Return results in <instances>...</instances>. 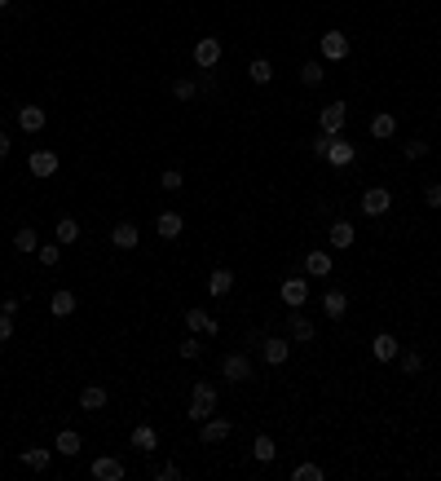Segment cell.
Returning <instances> with one entry per match:
<instances>
[{"mask_svg":"<svg viewBox=\"0 0 441 481\" xmlns=\"http://www.w3.org/2000/svg\"><path fill=\"white\" fill-rule=\"evenodd\" d=\"M388 208H393V194H388L384 186H371V190H362V212H366V217H384Z\"/></svg>","mask_w":441,"mask_h":481,"instance_id":"5b68a950","label":"cell"},{"mask_svg":"<svg viewBox=\"0 0 441 481\" xmlns=\"http://www.w3.org/2000/svg\"><path fill=\"white\" fill-rule=\"evenodd\" d=\"M0 9H9V0H0Z\"/></svg>","mask_w":441,"mask_h":481,"instance_id":"bcb514c9","label":"cell"},{"mask_svg":"<svg viewBox=\"0 0 441 481\" xmlns=\"http://www.w3.org/2000/svg\"><path fill=\"white\" fill-rule=\"evenodd\" d=\"M260 358H265L269 367H283V362L291 358V344L279 340V336H265V340H260Z\"/></svg>","mask_w":441,"mask_h":481,"instance_id":"30bf717a","label":"cell"},{"mask_svg":"<svg viewBox=\"0 0 441 481\" xmlns=\"http://www.w3.org/2000/svg\"><path fill=\"white\" fill-rule=\"evenodd\" d=\"M155 230H159V239H177L186 230V217H181V212H159Z\"/></svg>","mask_w":441,"mask_h":481,"instance_id":"2e32d148","label":"cell"},{"mask_svg":"<svg viewBox=\"0 0 441 481\" xmlns=\"http://www.w3.org/2000/svg\"><path fill=\"white\" fill-rule=\"evenodd\" d=\"M291 336H296L300 344H309V340H314V323H309V318H291Z\"/></svg>","mask_w":441,"mask_h":481,"instance_id":"e575fe53","label":"cell"},{"mask_svg":"<svg viewBox=\"0 0 441 481\" xmlns=\"http://www.w3.org/2000/svg\"><path fill=\"white\" fill-rule=\"evenodd\" d=\"M9 146H13V142H9V132H5V128H0V159H5V155H9Z\"/></svg>","mask_w":441,"mask_h":481,"instance_id":"f6af8a7d","label":"cell"},{"mask_svg":"<svg viewBox=\"0 0 441 481\" xmlns=\"http://www.w3.org/2000/svg\"><path fill=\"white\" fill-rule=\"evenodd\" d=\"M353 142H340V137H331V146H326V163H335V168H345V163H353Z\"/></svg>","mask_w":441,"mask_h":481,"instance_id":"e0dca14e","label":"cell"},{"mask_svg":"<svg viewBox=\"0 0 441 481\" xmlns=\"http://www.w3.org/2000/svg\"><path fill=\"white\" fill-rule=\"evenodd\" d=\"M345 309H349V296L340 292V287H331V292L322 296V313H326V318H345Z\"/></svg>","mask_w":441,"mask_h":481,"instance_id":"ac0fdd59","label":"cell"},{"mask_svg":"<svg viewBox=\"0 0 441 481\" xmlns=\"http://www.w3.org/2000/svg\"><path fill=\"white\" fill-rule=\"evenodd\" d=\"M27 168H31V177H53L58 173V155L53 151H31Z\"/></svg>","mask_w":441,"mask_h":481,"instance_id":"5bb4252c","label":"cell"},{"mask_svg":"<svg viewBox=\"0 0 441 481\" xmlns=\"http://www.w3.org/2000/svg\"><path fill=\"white\" fill-rule=\"evenodd\" d=\"M221 375L230 380V385H243V380L252 375V362H248V354H225V358H221Z\"/></svg>","mask_w":441,"mask_h":481,"instance_id":"277c9868","label":"cell"},{"mask_svg":"<svg viewBox=\"0 0 441 481\" xmlns=\"http://www.w3.org/2000/svg\"><path fill=\"white\" fill-rule=\"evenodd\" d=\"M18 459H23V468H31V473H44V468H49V459H53V455H49L44 446H31V451H23Z\"/></svg>","mask_w":441,"mask_h":481,"instance_id":"7402d4cb","label":"cell"},{"mask_svg":"<svg viewBox=\"0 0 441 481\" xmlns=\"http://www.w3.org/2000/svg\"><path fill=\"white\" fill-rule=\"evenodd\" d=\"M199 354H203V349H199V340H194V336H186V340H181V358H186V362H194Z\"/></svg>","mask_w":441,"mask_h":481,"instance_id":"f35d334b","label":"cell"},{"mask_svg":"<svg viewBox=\"0 0 441 481\" xmlns=\"http://www.w3.org/2000/svg\"><path fill=\"white\" fill-rule=\"evenodd\" d=\"M428 155V142H406V159H423Z\"/></svg>","mask_w":441,"mask_h":481,"instance_id":"b9f144b4","label":"cell"},{"mask_svg":"<svg viewBox=\"0 0 441 481\" xmlns=\"http://www.w3.org/2000/svg\"><path fill=\"white\" fill-rule=\"evenodd\" d=\"M274 455H279V446H274V437H265V433H260V437L252 442V459H256V463H274Z\"/></svg>","mask_w":441,"mask_h":481,"instance_id":"484cf974","label":"cell"},{"mask_svg":"<svg viewBox=\"0 0 441 481\" xmlns=\"http://www.w3.org/2000/svg\"><path fill=\"white\" fill-rule=\"evenodd\" d=\"M371 137H375V142L397 137V120H393V115H375V120H371Z\"/></svg>","mask_w":441,"mask_h":481,"instance_id":"603a6c76","label":"cell"},{"mask_svg":"<svg viewBox=\"0 0 441 481\" xmlns=\"http://www.w3.org/2000/svg\"><path fill=\"white\" fill-rule=\"evenodd\" d=\"M79 406H84V411H102V406H106V389H102V385L79 389Z\"/></svg>","mask_w":441,"mask_h":481,"instance_id":"cb8c5ba5","label":"cell"},{"mask_svg":"<svg viewBox=\"0 0 441 481\" xmlns=\"http://www.w3.org/2000/svg\"><path fill=\"white\" fill-rule=\"evenodd\" d=\"M397 354H402L397 349V336H388V331H380V336L371 340V358L375 362H397Z\"/></svg>","mask_w":441,"mask_h":481,"instance_id":"8fae6325","label":"cell"},{"mask_svg":"<svg viewBox=\"0 0 441 481\" xmlns=\"http://www.w3.org/2000/svg\"><path fill=\"white\" fill-rule=\"evenodd\" d=\"M159 186H163V190H181V186H186V173H177V168H168V173L159 177Z\"/></svg>","mask_w":441,"mask_h":481,"instance_id":"74e56055","label":"cell"},{"mask_svg":"<svg viewBox=\"0 0 441 481\" xmlns=\"http://www.w3.org/2000/svg\"><path fill=\"white\" fill-rule=\"evenodd\" d=\"M291 477H296V481H322L326 473L318 468V463H296V473H291Z\"/></svg>","mask_w":441,"mask_h":481,"instance_id":"8d00e7d4","label":"cell"},{"mask_svg":"<svg viewBox=\"0 0 441 481\" xmlns=\"http://www.w3.org/2000/svg\"><path fill=\"white\" fill-rule=\"evenodd\" d=\"M322 58L326 62H345L349 58V36L345 31H326L322 36Z\"/></svg>","mask_w":441,"mask_h":481,"instance_id":"ba28073f","label":"cell"},{"mask_svg":"<svg viewBox=\"0 0 441 481\" xmlns=\"http://www.w3.org/2000/svg\"><path fill=\"white\" fill-rule=\"evenodd\" d=\"M9 336H13V313L0 309V340H9Z\"/></svg>","mask_w":441,"mask_h":481,"instance_id":"7bdbcfd3","label":"cell"},{"mask_svg":"<svg viewBox=\"0 0 441 481\" xmlns=\"http://www.w3.org/2000/svg\"><path fill=\"white\" fill-rule=\"evenodd\" d=\"M36 247H40V239H36V230H31V225H23L18 235H13V252H36Z\"/></svg>","mask_w":441,"mask_h":481,"instance_id":"f1b7e54d","label":"cell"},{"mask_svg":"<svg viewBox=\"0 0 441 481\" xmlns=\"http://www.w3.org/2000/svg\"><path fill=\"white\" fill-rule=\"evenodd\" d=\"M212 411H217V389H212L207 380H199V385L190 389V406H186V416H190V424H203Z\"/></svg>","mask_w":441,"mask_h":481,"instance_id":"6da1fadb","label":"cell"},{"mask_svg":"<svg viewBox=\"0 0 441 481\" xmlns=\"http://www.w3.org/2000/svg\"><path fill=\"white\" fill-rule=\"evenodd\" d=\"M155 477H159V481H177V477H181V468H177V463H159Z\"/></svg>","mask_w":441,"mask_h":481,"instance_id":"ab89813d","label":"cell"},{"mask_svg":"<svg viewBox=\"0 0 441 481\" xmlns=\"http://www.w3.org/2000/svg\"><path fill=\"white\" fill-rule=\"evenodd\" d=\"M305 274H309V278H326V274H331V252L314 247V252L305 256Z\"/></svg>","mask_w":441,"mask_h":481,"instance_id":"9a60e30c","label":"cell"},{"mask_svg":"<svg viewBox=\"0 0 441 481\" xmlns=\"http://www.w3.org/2000/svg\"><path fill=\"white\" fill-rule=\"evenodd\" d=\"M248 75H252V85H269V80H274V66H269L265 58H256V62L248 66Z\"/></svg>","mask_w":441,"mask_h":481,"instance_id":"1f68e13d","label":"cell"},{"mask_svg":"<svg viewBox=\"0 0 441 481\" xmlns=\"http://www.w3.org/2000/svg\"><path fill=\"white\" fill-rule=\"evenodd\" d=\"M93 477L97 481H124V459H115V455L93 459Z\"/></svg>","mask_w":441,"mask_h":481,"instance_id":"7c38bea8","label":"cell"},{"mask_svg":"<svg viewBox=\"0 0 441 481\" xmlns=\"http://www.w3.org/2000/svg\"><path fill=\"white\" fill-rule=\"evenodd\" d=\"M53 235H58V243H62V247H67V243H75V239H79V221H75V217H62Z\"/></svg>","mask_w":441,"mask_h":481,"instance_id":"83f0119b","label":"cell"},{"mask_svg":"<svg viewBox=\"0 0 441 481\" xmlns=\"http://www.w3.org/2000/svg\"><path fill=\"white\" fill-rule=\"evenodd\" d=\"M345 120H349V106H345V102H331V106H322V111H318V128L326 132V137H340Z\"/></svg>","mask_w":441,"mask_h":481,"instance_id":"7a4b0ae2","label":"cell"},{"mask_svg":"<svg viewBox=\"0 0 441 481\" xmlns=\"http://www.w3.org/2000/svg\"><path fill=\"white\" fill-rule=\"evenodd\" d=\"M397 358H402V371H406V375H419V371H423V358H419L415 349H402Z\"/></svg>","mask_w":441,"mask_h":481,"instance_id":"d6a6232c","label":"cell"},{"mask_svg":"<svg viewBox=\"0 0 441 481\" xmlns=\"http://www.w3.org/2000/svg\"><path fill=\"white\" fill-rule=\"evenodd\" d=\"M133 446H137V451H146V455H151L155 446H159V433H155L151 424H137V428H133Z\"/></svg>","mask_w":441,"mask_h":481,"instance_id":"d4e9b609","label":"cell"},{"mask_svg":"<svg viewBox=\"0 0 441 481\" xmlns=\"http://www.w3.org/2000/svg\"><path fill=\"white\" fill-rule=\"evenodd\" d=\"M230 420H225V416H217V411H212V416L199 424V442H207V446H217V442H225V437H230Z\"/></svg>","mask_w":441,"mask_h":481,"instance_id":"3957f363","label":"cell"},{"mask_svg":"<svg viewBox=\"0 0 441 481\" xmlns=\"http://www.w3.org/2000/svg\"><path fill=\"white\" fill-rule=\"evenodd\" d=\"M49 313H53V318H71L75 313V292H53V301H49Z\"/></svg>","mask_w":441,"mask_h":481,"instance_id":"d6986e66","label":"cell"},{"mask_svg":"<svg viewBox=\"0 0 441 481\" xmlns=\"http://www.w3.org/2000/svg\"><path fill=\"white\" fill-rule=\"evenodd\" d=\"M207 292H212V296H230V292H234V274H230V270H212V274H207Z\"/></svg>","mask_w":441,"mask_h":481,"instance_id":"44dd1931","label":"cell"},{"mask_svg":"<svg viewBox=\"0 0 441 481\" xmlns=\"http://www.w3.org/2000/svg\"><path fill=\"white\" fill-rule=\"evenodd\" d=\"M217 62H221V40L217 36H203L199 44H194V66H199V71H212Z\"/></svg>","mask_w":441,"mask_h":481,"instance_id":"8992f818","label":"cell"},{"mask_svg":"<svg viewBox=\"0 0 441 481\" xmlns=\"http://www.w3.org/2000/svg\"><path fill=\"white\" fill-rule=\"evenodd\" d=\"M423 204H428V208H441V181H433V186L423 190Z\"/></svg>","mask_w":441,"mask_h":481,"instance_id":"60d3db41","label":"cell"},{"mask_svg":"<svg viewBox=\"0 0 441 481\" xmlns=\"http://www.w3.org/2000/svg\"><path fill=\"white\" fill-rule=\"evenodd\" d=\"M172 93H177V102H194V97H199V85H194V80H177Z\"/></svg>","mask_w":441,"mask_h":481,"instance_id":"836d02e7","label":"cell"},{"mask_svg":"<svg viewBox=\"0 0 441 481\" xmlns=\"http://www.w3.org/2000/svg\"><path fill=\"white\" fill-rule=\"evenodd\" d=\"M326 146H331V137H326V132H318V137H314V155H318V159H326Z\"/></svg>","mask_w":441,"mask_h":481,"instance_id":"ee69618b","label":"cell"},{"mask_svg":"<svg viewBox=\"0 0 441 481\" xmlns=\"http://www.w3.org/2000/svg\"><path fill=\"white\" fill-rule=\"evenodd\" d=\"M331 247H353V225L349 221H335L331 225Z\"/></svg>","mask_w":441,"mask_h":481,"instance_id":"4dcf8cb0","label":"cell"},{"mask_svg":"<svg viewBox=\"0 0 441 481\" xmlns=\"http://www.w3.org/2000/svg\"><path fill=\"white\" fill-rule=\"evenodd\" d=\"M137 225L133 221H120L115 230H110V247H120V252H133V247H137Z\"/></svg>","mask_w":441,"mask_h":481,"instance_id":"4fadbf2b","label":"cell"},{"mask_svg":"<svg viewBox=\"0 0 441 481\" xmlns=\"http://www.w3.org/2000/svg\"><path fill=\"white\" fill-rule=\"evenodd\" d=\"M322 80H326V66H322V62H305V66H300V85H309V89H318Z\"/></svg>","mask_w":441,"mask_h":481,"instance_id":"4316f807","label":"cell"},{"mask_svg":"<svg viewBox=\"0 0 441 481\" xmlns=\"http://www.w3.org/2000/svg\"><path fill=\"white\" fill-rule=\"evenodd\" d=\"M58 455H79V433L75 428H62L58 433Z\"/></svg>","mask_w":441,"mask_h":481,"instance_id":"f546056e","label":"cell"},{"mask_svg":"<svg viewBox=\"0 0 441 481\" xmlns=\"http://www.w3.org/2000/svg\"><path fill=\"white\" fill-rule=\"evenodd\" d=\"M18 128L23 132H40L44 128V106H18Z\"/></svg>","mask_w":441,"mask_h":481,"instance_id":"ffe728a7","label":"cell"},{"mask_svg":"<svg viewBox=\"0 0 441 481\" xmlns=\"http://www.w3.org/2000/svg\"><path fill=\"white\" fill-rule=\"evenodd\" d=\"M186 327L194 331V336H221V323L212 318L207 309H186Z\"/></svg>","mask_w":441,"mask_h":481,"instance_id":"52a82bcc","label":"cell"},{"mask_svg":"<svg viewBox=\"0 0 441 481\" xmlns=\"http://www.w3.org/2000/svg\"><path fill=\"white\" fill-rule=\"evenodd\" d=\"M279 296H283L287 309H300V305L309 301V278H287V283L279 287Z\"/></svg>","mask_w":441,"mask_h":481,"instance_id":"9c48e42d","label":"cell"},{"mask_svg":"<svg viewBox=\"0 0 441 481\" xmlns=\"http://www.w3.org/2000/svg\"><path fill=\"white\" fill-rule=\"evenodd\" d=\"M36 256H40V265H58V261H62V243H44V247H36Z\"/></svg>","mask_w":441,"mask_h":481,"instance_id":"d590c367","label":"cell"}]
</instances>
